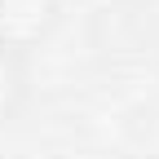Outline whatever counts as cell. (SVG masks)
I'll return each instance as SVG.
<instances>
[{
    "label": "cell",
    "mask_w": 159,
    "mask_h": 159,
    "mask_svg": "<svg viewBox=\"0 0 159 159\" xmlns=\"http://www.w3.org/2000/svg\"><path fill=\"white\" fill-rule=\"evenodd\" d=\"M27 93H31V66H27V49H22V40L0 35V124H9V119L22 111Z\"/></svg>",
    "instance_id": "1"
},
{
    "label": "cell",
    "mask_w": 159,
    "mask_h": 159,
    "mask_svg": "<svg viewBox=\"0 0 159 159\" xmlns=\"http://www.w3.org/2000/svg\"><path fill=\"white\" fill-rule=\"evenodd\" d=\"M27 5H35V0H0V18H13L18 9H27Z\"/></svg>",
    "instance_id": "2"
},
{
    "label": "cell",
    "mask_w": 159,
    "mask_h": 159,
    "mask_svg": "<svg viewBox=\"0 0 159 159\" xmlns=\"http://www.w3.org/2000/svg\"><path fill=\"white\" fill-rule=\"evenodd\" d=\"M133 5H150V0H133Z\"/></svg>",
    "instance_id": "3"
}]
</instances>
